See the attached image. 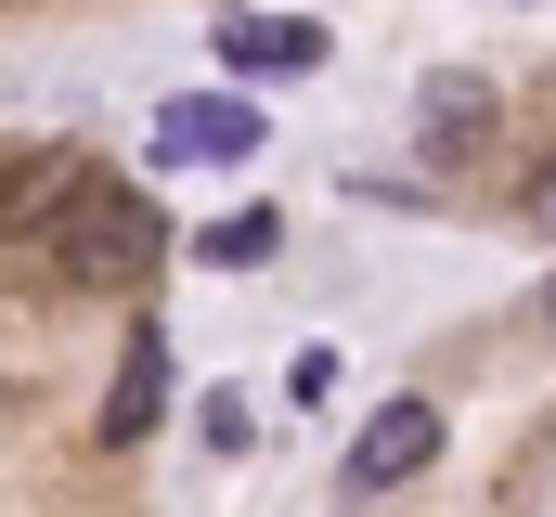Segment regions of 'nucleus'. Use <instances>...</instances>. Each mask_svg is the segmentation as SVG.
I'll list each match as a JSON object with an SVG mask.
<instances>
[{
  "mask_svg": "<svg viewBox=\"0 0 556 517\" xmlns=\"http://www.w3.org/2000/svg\"><path fill=\"white\" fill-rule=\"evenodd\" d=\"M52 258H78L91 285H130V272H155V207L142 194H117V181H78V207L52 220Z\"/></svg>",
  "mask_w": 556,
  "mask_h": 517,
  "instance_id": "f257e3e1",
  "label": "nucleus"
},
{
  "mask_svg": "<svg viewBox=\"0 0 556 517\" xmlns=\"http://www.w3.org/2000/svg\"><path fill=\"white\" fill-rule=\"evenodd\" d=\"M440 466V401H389L363 440H350V492H402Z\"/></svg>",
  "mask_w": 556,
  "mask_h": 517,
  "instance_id": "f03ea898",
  "label": "nucleus"
},
{
  "mask_svg": "<svg viewBox=\"0 0 556 517\" xmlns=\"http://www.w3.org/2000/svg\"><path fill=\"white\" fill-rule=\"evenodd\" d=\"M155 155H168V168H233V155H260V117H247L233 91H194V104L155 117Z\"/></svg>",
  "mask_w": 556,
  "mask_h": 517,
  "instance_id": "7ed1b4c3",
  "label": "nucleus"
},
{
  "mask_svg": "<svg viewBox=\"0 0 556 517\" xmlns=\"http://www.w3.org/2000/svg\"><path fill=\"white\" fill-rule=\"evenodd\" d=\"M220 65L233 78H311L324 65V26L311 13H220Z\"/></svg>",
  "mask_w": 556,
  "mask_h": 517,
  "instance_id": "20e7f679",
  "label": "nucleus"
},
{
  "mask_svg": "<svg viewBox=\"0 0 556 517\" xmlns=\"http://www.w3.org/2000/svg\"><path fill=\"white\" fill-rule=\"evenodd\" d=\"M78 181H91L78 155H39L26 181H0V247H26V234H52V220L78 207Z\"/></svg>",
  "mask_w": 556,
  "mask_h": 517,
  "instance_id": "39448f33",
  "label": "nucleus"
},
{
  "mask_svg": "<svg viewBox=\"0 0 556 517\" xmlns=\"http://www.w3.org/2000/svg\"><path fill=\"white\" fill-rule=\"evenodd\" d=\"M155 401H168V337H130V376H117V401H104V440H117V453L155 427Z\"/></svg>",
  "mask_w": 556,
  "mask_h": 517,
  "instance_id": "423d86ee",
  "label": "nucleus"
},
{
  "mask_svg": "<svg viewBox=\"0 0 556 517\" xmlns=\"http://www.w3.org/2000/svg\"><path fill=\"white\" fill-rule=\"evenodd\" d=\"M492 129V78H427V155H466Z\"/></svg>",
  "mask_w": 556,
  "mask_h": 517,
  "instance_id": "0eeeda50",
  "label": "nucleus"
},
{
  "mask_svg": "<svg viewBox=\"0 0 556 517\" xmlns=\"http://www.w3.org/2000/svg\"><path fill=\"white\" fill-rule=\"evenodd\" d=\"M273 247H285V220H273V207H233V220H207L181 258H207V272H260Z\"/></svg>",
  "mask_w": 556,
  "mask_h": 517,
  "instance_id": "6e6552de",
  "label": "nucleus"
}]
</instances>
